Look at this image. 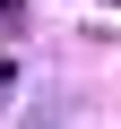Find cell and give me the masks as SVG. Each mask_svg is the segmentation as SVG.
I'll return each instance as SVG.
<instances>
[{"label": "cell", "mask_w": 121, "mask_h": 129, "mask_svg": "<svg viewBox=\"0 0 121 129\" xmlns=\"http://www.w3.org/2000/svg\"><path fill=\"white\" fill-rule=\"evenodd\" d=\"M9 17H17V0H0V26H9Z\"/></svg>", "instance_id": "cell-1"}]
</instances>
